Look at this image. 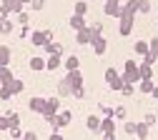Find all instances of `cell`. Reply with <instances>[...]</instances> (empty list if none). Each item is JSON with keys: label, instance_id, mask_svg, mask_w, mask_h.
Here are the masks:
<instances>
[]
</instances>
